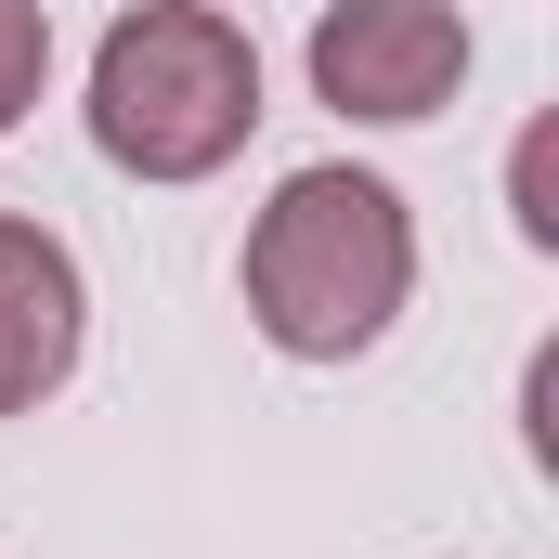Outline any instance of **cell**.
Wrapping results in <instances>:
<instances>
[{
    "label": "cell",
    "mask_w": 559,
    "mask_h": 559,
    "mask_svg": "<svg viewBox=\"0 0 559 559\" xmlns=\"http://www.w3.org/2000/svg\"><path fill=\"white\" fill-rule=\"evenodd\" d=\"M39 79H52V13H39V0H0V143L26 131Z\"/></svg>",
    "instance_id": "obj_5"
},
{
    "label": "cell",
    "mask_w": 559,
    "mask_h": 559,
    "mask_svg": "<svg viewBox=\"0 0 559 559\" xmlns=\"http://www.w3.org/2000/svg\"><path fill=\"white\" fill-rule=\"evenodd\" d=\"M468 79V13L455 0H325L312 13V105L365 131H417Z\"/></svg>",
    "instance_id": "obj_3"
},
{
    "label": "cell",
    "mask_w": 559,
    "mask_h": 559,
    "mask_svg": "<svg viewBox=\"0 0 559 559\" xmlns=\"http://www.w3.org/2000/svg\"><path fill=\"white\" fill-rule=\"evenodd\" d=\"M79 338H92V286L79 248L26 209H0V417H39L66 378H79Z\"/></svg>",
    "instance_id": "obj_4"
},
{
    "label": "cell",
    "mask_w": 559,
    "mask_h": 559,
    "mask_svg": "<svg viewBox=\"0 0 559 559\" xmlns=\"http://www.w3.org/2000/svg\"><path fill=\"white\" fill-rule=\"evenodd\" d=\"M248 325L274 338L286 365H352L391 338V312L417 299V222L378 169L325 156V169H286L274 209L248 222Z\"/></svg>",
    "instance_id": "obj_1"
},
{
    "label": "cell",
    "mask_w": 559,
    "mask_h": 559,
    "mask_svg": "<svg viewBox=\"0 0 559 559\" xmlns=\"http://www.w3.org/2000/svg\"><path fill=\"white\" fill-rule=\"evenodd\" d=\"M261 131V39L209 0H143L92 52V143L131 182H209Z\"/></svg>",
    "instance_id": "obj_2"
}]
</instances>
